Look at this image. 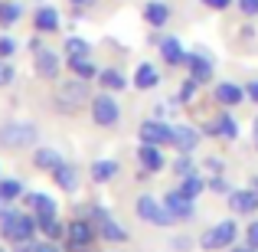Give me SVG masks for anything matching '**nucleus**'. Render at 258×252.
<instances>
[{"instance_id":"f257e3e1","label":"nucleus","mask_w":258,"mask_h":252,"mask_svg":"<svg viewBox=\"0 0 258 252\" xmlns=\"http://www.w3.org/2000/svg\"><path fill=\"white\" fill-rule=\"evenodd\" d=\"M36 216L33 213H17V210H4L0 213V236L7 242H20V239H33L36 233Z\"/></svg>"},{"instance_id":"f03ea898","label":"nucleus","mask_w":258,"mask_h":252,"mask_svg":"<svg viewBox=\"0 0 258 252\" xmlns=\"http://www.w3.org/2000/svg\"><path fill=\"white\" fill-rule=\"evenodd\" d=\"M138 216L144 223H151V226H173L176 223V216L167 210V203L157 200V196H151V193H144L138 200Z\"/></svg>"},{"instance_id":"7ed1b4c3","label":"nucleus","mask_w":258,"mask_h":252,"mask_svg":"<svg viewBox=\"0 0 258 252\" xmlns=\"http://www.w3.org/2000/svg\"><path fill=\"white\" fill-rule=\"evenodd\" d=\"M36 141V128L26 125V121H10V125L0 128V144L10 147V151H20V147H30Z\"/></svg>"},{"instance_id":"20e7f679","label":"nucleus","mask_w":258,"mask_h":252,"mask_svg":"<svg viewBox=\"0 0 258 252\" xmlns=\"http://www.w3.org/2000/svg\"><path fill=\"white\" fill-rule=\"evenodd\" d=\"M235 236H239V226H235V220H222L216 223V226H209L206 233H203V249H229L235 242Z\"/></svg>"},{"instance_id":"39448f33","label":"nucleus","mask_w":258,"mask_h":252,"mask_svg":"<svg viewBox=\"0 0 258 252\" xmlns=\"http://www.w3.org/2000/svg\"><path fill=\"white\" fill-rule=\"evenodd\" d=\"M118 118H121V108H118V102H114L108 92L95 95V98H92V121H95V125H101V128H111V125H118Z\"/></svg>"},{"instance_id":"423d86ee","label":"nucleus","mask_w":258,"mask_h":252,"mask_svg":"<svg viewBox=\"0 0 258 252\" xmlns=\"http://www.w3.org/2000/svg\"><path fill=\"white\" fill-rule=\"evenodd\" d=\"M88 98V85H85V79H76V82H62L56 88V102H59V108L62 112H72L76 105H82V102Z\"/></svg>"},{"instance_id":"0eeeda50","label":"nucleus","mask_w":258,"mask_h":252,"mask_svg":"<svg viewBox=\"0 0 258 252\" xmlns=\"http://www.w3.org/2000/svg\"><path fill=\"white\" fill-rule=\"evenodd\" d=\"M141 141H144V144H173V128L167 125V121H160V118H151V121H144V125H141Z\"/></svg>"},{"instance_id":"6e6552de","label":"nucleus","mask_w":258,"mask_h":252,"mask_svg":"<svg viewBox=\"0 0 258 252\" xmlns=\"http://www.w3.org/2000/svg\"><path fill=\"white\" fill-rule=\"evenodd\" d=\"M95 236H98V233H95V223H88V220H72L69 226H66V239H69V249L72 252L92 246Z\"/></svg>"},{"instance_id":"1a4fd4ad","label":"nucleus","mask_w":258,"mask_h":252,"mask_svg":"<svg viewBox=\"0 0 258 252\" xmlns=\"http://www.w3.org/2000/svg\"><path fill=\"white\" fill-rule=\"evenodd\" d=\"M92 216H95V220H92V223H95V233H98L105 242H124V239H127V233L118 226V223H114L111 213H105V210H95Z\"/></svg>"},{"instance_id":"9d476101","label":"nucleus","mask_w":258,"mask_h":252,"mask_svg":"<svg viewBox=\"0 0 258 252\" xmlns=\"http://www.w3.org/2000/svg\"><path fill=\"white\" fill-rule=\"evenodd\" d=\"M229 210L235 216H245V213H255L258 210V190H232L229 193Z\"/></svg>"},{"instance_id":"9b49d317","label":"nucleus","mask_w":258,"mask_h":252,"mask_svg":"<svg viewBox=\"0 0 258 252\" xmlns=\"http://www.w3.org/2000/svg\"><path fill=\"white\" fill-rule=\"evenodd\" d=\"M52 180H56L59 190H66V193H76L79 183H82V177H79V167H76V164H66V161H62V164L52 170Z\"/></svg>"},{"instance_id":"f8f14e48","label":"nucleus","mask_w":258,"mask_h":252,"mask_svg":"<svg viewBox=\"0 0 258 252\" xmlns=\"http://www.w3.org/2000/svg\"><path fill=\"white\" fill-rule=\"evenodd\" d=\"M164 203H167V210H170L176 220H193V213H196L193 200H189V196H183L180 190H170V193L164 196Z\"/></svg>"},{"instance_id":"ddd939ff","label":"nucleus","mask_w":258,"mask_h":252,"mask_svg":"<svg viewBox=\"0 0 258 252\" xmlns=\"http://www.w3.org/2000/svg\"><path fill=\"white\" fill-rule=\"evenodd\" d=\"M138 161L144 164V170H151V174L164 170V164H167V158H164V151H160V144H144V141H141V147H138Z\"/></svg>"},{"instance_id":"4468645a","label":"nucleus","mask_w":258,"mask_h":252,"mask_svg":"<svg viewBox=\"0 0 258 252\" xmlns=\"http://www.w3.org/2000/svg\"><path fill=\"white\" fill-rule=\"evenodd\" d=\"M173 144H176V151H180V154H193L196 144H200V131L189 128V125H176L173 128Z\"/></svg>"},{"instance_id":"2eb2a0df","label":"nucleus","mask_w":258,"mask_h":252,"mask_svg":"<svg viewBox=\"0 0 258 252\" xmlns=\"http://www.w3.org/2000/svg\"><path fill=\"white\" fill-rule=\"evenodd\" d=\"M36 72L43 79H56L59 76V56L52 49H43V46H36Z\"/></svg>"},{"instance_id":"dca6fc26","label":"nucleus","mask_w":258,"mask_h":252,"mask_svg":"<svg viewBox=\"0 0 258 252\" xmlns=\"http://www.w3.org/2000/svg\"><path fill=\"white\" fill-rule=\"evenodd\" d=\"M213 95H216V102H219V105H226V108H235L242 98H245V88H242V85H232V82H219Z\"/></svg>"},{"instance_id":"f3484780","label":"nucleus","mask_w":258,"mask_h":252,"mask_svg":"<svg viewBox=\"0 0 258 252\" xmlns=\"http://www.w3.org/2000/svg\"><path fill=\"white\" fill-rule=\"evenodd\" d=\"M206 131H209V134H219V138H226V141H235V138H239V121H235L229 112H222L219 121H213Z\"/></svg>"},{"instance_id":"a211bd4d","label":"nucleus","mask_w":258,"mask_h":252,"mask_svg":"<svg viewBox=\"0 0 258 252\" xmlns=\"http://www.w3.org/2000/svg\"><path fill=\"white\" fill-rule=\"evenodd\" d=\"M154 85H160V72H157V66L141 63L138 69H134V88L147 92V88H154Z\"/></svg>"},{"instance_id":"6ab92c4d","label":"nucleus","mask_w":258,"mask_h":252,"mask_svg":"<svg viewBox=\"0 0 258 252\" xmlns=\"http://www.w3.org/2000/svg\"><path fill=\"white\" fill-rule=\"evenodd\" d=\"M160 56H164L170 66H183V63H186V53H183V43H180L176 36H164V39H160Z\"/></svg>"},{"instance_id":"aec40b11","label":"nucleus","mask_w":258,"mask_h":252,"mask_svg":"<svg viewBox=\"0 0 258 252\" xmlns=\"http://www.w3.org/2000/svg\"><path fill=\"white\" fill-rule=\"evenodd\" d=\"M144 20L151 26H164L167 20H170V7H167L164 0H147L144 4Z\"/></svg>"},{"instance_id":"412c9836","label":"nucleus","mask_w":258,"mask_h":252,"mask_svg":"<svg viewBox=\"0 0 258 252\" xmlns=\"http://www.w3.org/2000/svg\"><path fill=\"white\" fill-rule=\"evenodd\" d=\"M186 66H189V76H193L200 85L213 79V59H206V56H186Z\"/></svg>"},{"instance_id":"4be33fe9","label":"nucleus","mask_w":258,"mask_h":252,"mask_svg":"<svg viewBox=\"0 0 258 252\" xmlns=\"http://www.w3.org/2000/svg\"><path fill=\"white\" fill-rule=\"evenodd\" d=\"M23 203H26V210H30L33 216L56 213V200H52V196H46V193H26V196H23Z\"/></svg>"},{"instance_id":"5701e85b","label":"nucleus","mask_w":258,"mask_h":252,"mask_svg":"<svg viewBox=\"0 0 258 252\" xmlns=\"http://www.w3.org/2000/svg\"><path fill=\"white\" fill-rule=\"evenodd\" d=\"M33 23H36V30H39V33H52V30H59V13H56V7H39L36 17H33Z\"/></svg>"},{"instance_id":"b1692460","label":"nucleus","mask_w":258,"mask_h":252,"mask_svg":"<svg viewBox=\"0 0 258 252\" xmlns=\"http://www.w3.org/2000/svg\"><path fill=\"white\" fill-rule=\"evenodd\" d=\"M33 164H36L39 170H56L59 164H62V158H59V151H52V147H36L33 151Z\"/></svg>"},{"instance_id":"393cba45","label":"nucleus","mask_w":258,"mask_h":252,"mask_svg":"<svg viewBox=\"0 0 258 252\" xmlns=\"http://www.w3.org/2000/svg\"><path fill=\"white\" fill-rule=\"evenodd\" d=\"M36 226H39V233H43L46 239H52V242L62 236V223H59V216H56V213H43V216H36Z\"/></svg>"},{"instance_id":"a878e982","label":"nucleus","mask_w":258,"mask_h":252,"mask_svg":"<svg viewBox=\"0 0 258 252\" xmlns=\"http://www.w3.org/2000/svg\"><path fill=\"white\" fill-rule=\"evenodd\" d=\"M98 82L105 85V92H121V88H127L124 76H121L118 69H101L98 72Z\"/></svg>"},{"instance_id":"bb28decb","label":"nucleus","mask_w":258,"mask_h":252,"mask_svg":"<svg viewBox=\"0 0 258 252\" xmlns=\"http://www.w3.org/2000/svg\"><path fill=\"white\" fill-rule=\"evenodd\" d=\"M114 174H118V164H114V161H95L92 164V180L95 183H108Z\"/></svg>"},{"instance_id":"cd10ccee","label":"nucleus","mask_w":258,"mask_h":252,"mask_svg":"<svg viewBox=\"0 0 258 252\" xmlns=\"http://www.w3.org/2000/svg\"><path fill=\"white\" fill-rule=\"evenodd\" d=\"M69 69L76 72L79 79H95V76H98V69L92 66V59H88V56H76V59H69Z\"/></svg>"},{"instance_id":"c85d7f7f","label":"nucleus","mask_w":258,"mask_h":252,"mask_svg":"<svg viewBox=\"0 0 258 252\" xmlns=\"http://www.w3.org/2000/svg\"><path fill=\"white\" fill-rule=\"evenodd\" d=\"M206 190V183H203V177H196V174H189V177H183V183H180V193L183 196H189V200H196V196Z\"/></svg>"},{"instance_id":"c756f323","label":"nucleus","mask_w":258,"mask_h":252,"mask_svg":"<svg viewBox=\"0 0 258 252\" xmlns=\"http://www.w3.org/2000/svg\"><path fill=\"white\" fill-rule=\"evenodd\" d=\"M17 196H23V183L20 180H0V200L10 203V200H17Z\"/></svg>"},{"instance_id":"7c9ffc66","label":"nucleus","mask_w":258,"mask_h":252,"mask_svg":"<svg viewBox=\"0 0 258 252\" xmlns=\"http://www.w3.org/2000/svg\"><path fill=\"white\" fill-rule=\"evenodd\" d=\"M88 53H92V46H88L85 39H79V36H69V39H66V56H69V59L88 56Z\"/></svg>"},{"instance_id":"2f4dec72","label":"nucleus","mask_w":258,"mask_h":252,"mask_svg":"<svg viewBox=\"0 0 258 252\" xmlns=\"http://www.w3.org/2000/svg\"><path fill=\"white\" fill-rule=\"evenodd\" d=\"M20 13H23V7H20V4H0V23L13 26L20 20Z\"/></svg>"},{"instance_id":"473e14b6","label":"nucleus","mask_w":258,"mask_h":252,"mask_svg":"<svg viewBox=\"0 0 258 252\" xmlns=\"http://www.w3.org/2000/svg\"><path fill=\"white\" fill-rule=\"evenodd\" d=\"M173 174L180 177H189V174H196V167H193V161H189V154H180V158H176V164H173Z\"/></svg>"},{"instance_id":"72a5a7b5","label":"nucleus","mask_w":258,"mask_h":252,"mask_svg":"<svg viewBox=\"0 0 258 252\" xmlns=\"http://www.w3.org/2000/svg\"><path fill=\"white\" fill-rule=\"evenodd\" d=\"M196 85H200V82L189 76L186 82H183V88H180V95H176V98H180V102H189V98H193V92H196Z\"/></svg>"},{"instance_id":"f704fd0d","label":"nucleus","mask_w":258,"mask_h":252,"mask_svg":"<svg viewBox=\"0 0 258 252\" xmlns=\"http://www.w3.org/2000/svg\"><path fill=\"white\" fill-rule=\"evenodd\" d=\"M13 53H17V43L10 36H0V59H10Z\"/></svg>"},{"instance_id":"c9c22d12","label":"nucleus","mask_w":258,"mask_h":252,"mask_svg":"<svg viewBox=\"0 0 258 252\" xmlns=\"http://www.w3.org/2000/svg\"><path fill=\"white\" fill-rule=\"evenodd\" d=\"M239 10L245 17H258V0H239Z\"/></svg>"},{"instance_id":"e433bc0d","label":"nucleus","mask_w":258,"mask_h":252,"mask_svg":"<svg viewBox=\"0 0 258 252\" xmlns=\"http://www.w3.org/2000/svg\"><path fill=\"white\" fill-rule=\"evenodd\" d=\"M10 79H13V69H10V66L4 63V59H0V85H7Z\"/></svg>"},{"instance_id":"4c0bfd02","label":"nucleus","mask_w":258,"mask_h":252,"mask_svg":"<svg viewBox=\"0 0 258 252\" xmlns=\"http://www.w3.org/2000/svg\"><path fill=\"white\" fill-rule=\"evenodd\" d=\"M245 236H248V246H255V249H258V220L252 223V226H248V233H245Z\"/></svg>"},{"instance_id":"58836bf2","label":"nucleus","mask_w":258,"mask_h":252,"mask_svg":"<svg viewBox=\"0 0 258 252\" xmlns=\"http://www.w3.org/2000/svg\"><path fill=\"white\" fill-rule=\"evenodd\" d=\"M206 7H213V10H226V7H232V0H203Z\"/></svg>"},{"instance_id":"ea45409f","label":"nucleus","mask_w":258,"mask_h":252,"mask_svg":"<svg viewBox=\"0 0 258 252\" xmlns=\"http://www.w3.org/2000/svg\"><path fill=\"white\" fill-rule=\"evenodd\" d=\"M36 252H62V249H59L56 242L49 239V242H39V246H36Z\"/></svg>"},{"instance_id":"a19ab883","label":"nucleus","mask_w":258,"mask_h":252,"mask_svg":"<svg viewBox=\"0 0 258 252\" xmlns=\"http://www.w3.org/2000/svg\"><path fill=\"white\" fill-rule=\"evenodd\" d=\"M245 95H248V98H252V102H258V79H255V82H248Z\"/></svg>"},{"instance_id":"79ce46f5","label":"nucleus","mask_w":258,"mask_h":252,"mask_svg":"<svg viewBox=\"0 0 258 252\" xmlns=\"http://www.w3.org/2000/svg\"><path fill=\"white\" fill-rule=\"evenodd\" d=\"M229 252H258V249H255V246H232Z\"/></svg>"},{"instance_id":"37998d69","label":"nucleus","mask_w":258,"mask_h":252,"mask_svg":"<svg viewBox=\"0 0 258 252\" xmlns=\"http://www.w3.org/2000/svg\"><path fill=\"white\" fill-rule=\"evenodd\" d=\"M252 134H255V147H258V118H255V128H252Z\"/></svg>"},{"instance_id":"c03bdc74","label":"nucleus","mask_w":258,"mask_h":252,"mask_svg":"<svg viewBox=\"0 0 258 252\" xmlns=\"http://www.w3.org/2000/svg\"><path fill=\"white\" fill-rule=\"evenodd\" d=\"M69 4H76V7H85V4H88V0H69Z\"/></svg>"},{"instance_id":"a18cd8bd","label":"nucleus","mask_w":258,"mask_h":252,"mask_svg":"<svg viewBox=\"0 0 258 252\" xmlns=\"http://www.w3.org/2000/svg\"><path fill=\"white\" fill-rule=\"evenodd\" d=\"M252 187H255V190H258V177H255V180H252Z\"/></svg>"},{"instance_id":"49530a36","label":"nucleus","mask_w":258,"mask_h":252,"mask_svg":"<svg viewBox=\"0 0 258 252\" xmlns=\"http://www.w3.org/2000/svg\"><path fill=\"white\" fill-rule=\"evenodd\" d=\"M0 252H4V249H0Z\"/></svg>"}]
</instances>
